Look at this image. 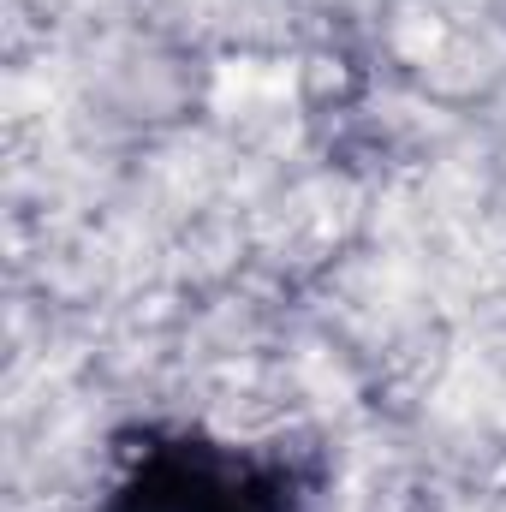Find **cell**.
Returning a JSON list of instances; mask_svg holds the SVG:
<instances>
[{"instance_id":"obj_1","label":"cell","mask_w":506,"mask_h":512,"mask_svg":"<svg viewBox=\"0 0 506 512\" xmlns=\"http://www.w3.org/2000/svg\"><path fill=\"white\" fill-rule=\"evenodd\" d=\"M114 512H286V477L227 447L173 441L137 459Z\"/></svg>"}]
</instances>
